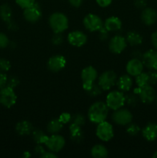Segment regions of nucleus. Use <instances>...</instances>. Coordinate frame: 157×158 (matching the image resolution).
<instances>
[{
	"mask_svg": "<svg viewBox=\"0 0 157 158\" xmlns=\"http://www.w3.org/2000/svg\"><path fill=\"white\" fill-rule=\"evenodd\" d=\"M109 108L106 102L96 101L92 103L88 110V119L92 123L98 124L105 121L109 115Z\"/></svg>",
	"mask_w": 157,
	"mask_h": 158,
	"instance_id": "nucleus-1",
	"label": "nucleus"
},
{
	"mask_svg": "<svg viewBox=\"0 0 157 158\" xmlns=\"http://www.w3.org/2000/svg\"><path fill=\"white\" fill-rule=\"evenodd\" d=\"M48 22L52 32L55 33H62L69 28L68 17L62 12H53L49 17Z\"/></svg>",
	"mask_w": 157,
	"mask_h": 158,
	"instance_id": "nucleus-2",
	"label": "nucleus"
},
{
	"mask_svg": "<svg viewBox=\"0 0 157 158\" xmlns=\"http://www.w3.org/2000/svg\"><path fill=\"white\" fill-rule=\"evenodd\" d=\"M97 78H98V73L95 68L92 66H88L85 67L81 72L83 89L88 92L93 86Z\"/></svg>",
	"mask_w": 157,
	"mask_h": 158,
	"instance_id": "nucleus-3",
	"label": "nucleus"
},
{
	"mask_svg": "<svg viewBox=\"0 0 157 158\" xmlns=\"http://www.w3.org/2000/svg\"><path fill=\"white\" fill-rule=\"evenodd\" d=\"M106 103L109 109L116 110L125 105V94L120 90L110 91L106 96Z\"/></svg>",
	"mask_w": 157,
	"mask_h": 158,
	"instance_id": "nucleus-4",
	"label": "nucleus"
},
{
	"mask_svg": "<svg viewBox=\"0 0 157 158\" xmlns=\"http://www.w3.org/2000/svg\"><path fill=\"white\" fill-rule=\"evenodd\" d=\"M117 79V74L113 70H106L98 77L97 83L103 90L107 91L115 86Z\"/></svg>",
	"mask_w": 157,
	"mask_h": 158,
	"instance_id": "nucleus-5",
	"label": "nucleus"
},
{
	"mask_svg": "<svg viewBox=\"0 0 157 158\" xmlns=\"http://www.w3.org/2000/svg\"><path fill=\"white\" fill-rule=\"evenodd\" d=\"M133 93L139 96L140 101L145 104H150L156 97V94L153 86L147 85L143 87H137L134 89Z\"/></svg>",
	"mask_w": 157,
	"mask_h": 158,
	"instance_id": "nucleus-6",
	"label": "nucleus"
},
{
	"mask_svg": "<svg viewBox=\"0 0 157 158\" xmlns=\"http://www.w3.org/2000/svg\"><path fill=\"white\" fill-rule=\"evenodd\" d=\"M17 101V95L14 89L6 86L0 89V104L6 108H11Z\"/></svg>",
	"mask_w": 157,
	"mask_h": 158,
	"instance_id": "nucleus-7",
	"label": "nucleus"
},
{
	"mask_svg": "<svg viewBox=\"0 0 157 158\" xmlns=\"http://www.w3.org/2000/svg\"><path fill=\"white\" fill-rule=\"evenodd\" d=\"M95 134L100 140L108 142L114 137V129L112 125L106 120L97 124Z\"/></svg>",
	"mask_w": 157,
	"mask_h": 158,
	"instance_id": "nucleus-8",
	"label": "nucleus"
},
{
	"mask_svg": "<svg viewBox=\"0 0 157 158\" xmlns=\"http://www.w3.org/2000/svg\"><path fill=\"white\" fill-rule=\"evenodd\" d=\"M133 116L132 113L126 108H119V109L114 110L112 114V120L115 124L119 126H127L132 123Z\"/></svg>",
	"mask_w": 157,
	"mask_h": 158,
	"instance_id": "nucleus-9",
	"label": "nucleus"
},
{
	"mask_svg": "<svg viewBox=\"0 0 157 158\" xmlns=\"http://www.w3.org/2000/svg\"><path fill=\"white\" fill-rule=\"evenodd\" d=\"M83 26L91 32H98L101 28L103 27L104 22L98 15L94 13H89L83 19Z\"/></svg>",
	"mask_w": 157,
	"mask_h": 158,
	"instance_id": "nucleus-10",
	"label": "nucleus"
},
{
	"mask_svg": "<svg viewBox=\"0 0 157 158\" xmlns=\"http://www.w3.org/2000/svg\"><path fill=\"white\" fill-rule=\"evenodd\" d=\"M66 145V140L60 134H51L46 140L45 146L48 148L49 151L54 153H58L63 149Z\"/></svg>",
	"mask_w": 157,
	"mask_h": 158,
	"instance_id": "nucleus-11",
	"label": "nucleus"
},
{
	"mask_svg": "<svg viewBox=\"0 0 157 158\" xmlns=\"http://www.w3.org/2000/svg\"><path fill=\"white\" fill-rule=\"evenodd\" d=\"M23 16L27 22L31 23H37L42 16L41 6L38 3L35 2L32 6L26 8L23 10Z\"/></svg>",
	"mask_w": 157,
	"mask_h": 158,
	"instance_id": "nucleus-12",
	"label": "nucleus"
},
{
	"mask_svg": "<svg viewBox=\"0 0 157 158\" xmlns=\"http://www.w3.org/2000/svg\"><path fill=\"white\" fill-rule=\"evenodd\" d=\"M127 42L124 36L115 35L109 40V49L111 52L114 54H120L126 49Z\"/></svg>",
	"mask_w": 157,
	"mask_h": 158,
	"instance_id": "nucleus-13",
	"label": "nucleus"
},
{
	"mask_svg": "<svg viewBox=\"0 0 157 158\" xmlns=\"http://www.w3.org/2000/svg\"><path fill=\"white\" fill-rule=\"evenodd\" d=\"M87 35L79 30L72 31L67 35L68 43L75 47H82L87 43Z\"/></svg>",
	"mask_w": 157,
	"mask_h": 158,
	"instance_id": "nucleus-14",
	"label": "nucleus"
},
{
	"mask_svg": "<svg viewBox=\"0 0 157 158\" xmlns=\"http://www.w3.org/2000/svg\"><path fill=\"white\" fill-rule=\"evenodd\" d=\"M145 67L149 70H157V49H149L145 52L142 58Z\"/></svg>",
	"mask_w": 157,
	"mask_h": 158,
	"instance_id": "nucleus-15",
	"label": "nucleus"
},
{
	"mask_svg": "<svg viewBox=\"0 0 157 158\" xmlns=\"http://www.w3.org/2000/svg\"><path fill=\"white\" fill-rule=\"evenodd\" d=\"M66 66V60L62 55H54L49 59L47 66L50 71L58 73L61 71Z\"/></svg>",
	"mask_w": 157,
	"mask_h": 158,
	"instance_id": "nucleus-16",
	"label": "nucleus"
},
{
	"mask_svg": "<svg viewBox=\"0 0 157 158\" xmlns=\"http://www.w3.org/2000/svg\"><path fill=\"white\" fill-rule=\"evenodd\" d=\"M144 65L142 60L136 58H132L129 60L126 66V70L131 77H136L143 72Z\"/></svg>",
	"mask_w": 157,
	"mask_h": 158,
	"instance_id": "nucleus-17",
	"label": "nucleus"
},
{
	"mask_svg": "<svg viewBox=\"0 0 157 158\" xmlns=\"http://www.w3.org/2000/svg\"><path fill=\"white\" fill-rule=\"evenodd\" d=\"M141 20L146 26H152L155 24L157 20L156 11L152 8L146 7L142 11Z\"/></svg>",
	"mask_w": 157,
	"mask_h": 158,
	"instance_id": "nucleus-18",
	"label": "nucleus"
},
{
	"mask_svg": "<svg viewBox=\"0 0 157 158\" xmlns=\"http://www.w3.org/2000/svg\"><path fill=\"white\" fill-rule=\"evenodd\" d=\"M116 86L119 90L123 93L129 92L133 86V80L129 74H124L117 79Z\"/></svg>",
	"mask_w": 157,
	"mask_h": 158,
	"instance_id": "nucleus-19",
	"label": "nucleus"
},
{
	"mask_svg": "<svg viewBox=\"0 0 157 158\" xmlns=\"http://www.w3.org/2000/svg\"><path fill=\"white\" fill-rule=\"evenodd\" d=\"M142 135L147 141H154L157 138V123L146 124L142 130Z\"/></svg>",
	"mask_w": 157,
	"mask_h": 158,
	"instance_id": "nucleus-20",
	"label": "nucleus"
},
{
	"mask_svg": "<svg viewBox=\"0 0 157 158\" xmlns=\"http://www.w3.org/2000/svg\"><path fill=\"white\" fill-rule=\"evenodd\" d=\"M105 28L110 32H117V31L120 30L123 26V23L122 20L116 16H110L108 17L106 20L104 21V25H103Z\"/></svg>",
	"mask_w": 157,
	"mask_h": 158,
	"instance_id": "nucleus-21",
	"label": "nucleus"
},
{
	"mask_svg": "<svg viewBox=\"0 0 157 158\" xmlns=\"http://www.w3.org/2000/svg\"><path fill=\"white\" fill-rule=\"evenodd\" d=\"M33 130V126L28 120L19 121L15 126V131L17 134L20 136H28L29 134H32Z\"/></svg>",
	"mask_w": 157,
	"mask_h": 158,
	"instance_id": "nucleus-22",
	"label": "nucleus"
},
{
	"mask_svg": "<svg viewBox=\"0 0 157 158\" xmlns=\"http://www.w3.org/2000/svg\"><path fill=\"white\" fill-rule=\"evenodd\" d=\"M69 134L72 140L75 143H79L84 138V134L81 129V126L72 122L69 126Z\"/></svg>",
	"mask_w": 157,
	"mask_h": 158,
	"instance_id": "nucleus-23",
	"label": "nucleus"
},
{
	"mask_svg": "<svg viewBox=\"0 0 157 158\" xmlns=\"http://www.w3.org/2000/svg\"><path fill=\"white\" fill-rule=\"evenodd\" d=\"M126 40L127 44L131 46H136L142 44L143 43V36L140 33L135 32V31H129L126 33Z\"/></svg>",
	"mask_w": 157,
	"mask_h": 158,
	"instance_id": "nucleus-24",
	"label": "nucleus"
},
{
	"mask_svg": "<svg viewBox=\"0 0 157 158\" xmlns=\"http://www.w3.org/2000/svg\"><path fill=\"white\" fill-rule=\"evenodd\" d=\"M108 154L107 148L103 144H95L91 149V155L94 158H106Z\"/></svg>",
	"mask_w": 157,
	"mask_h": 158,
	"instance_id": "nucleus-25",
	"label": "nucleus"
},
{
	"mask_svg": "<svg viewBox=\"0 0 157 158\" xmlns=\"http://www.w3.org/2000/svg\"><path fill=\"white\" fill-rule=\"evenodd\" d=\"M12 9L7 3L2 4L0 6V18L7 24L12 20Z\"/></svg>",
	"mask_w": 157,
	"mask_h": 158,
	"instance_id": "nucleus-26",
	"label": "nucleus"
},
{
	"mask_svg": "<svg viewBox=\"0 0 157 158\" xmlns=\"http://www.w3.org/2000/svg\"><path fill=\"white\" fill-rule=\"evenodd\" d=\"M63 123L58 120V118L52 119L48 123L47 131L50 134H58L63 128Z\"/></svg>",
	"mask_w": 157,
	"mask_h": 158,
	"instance_id": "nucleus-27",
	"label": "nucleus"
},
{
	"mask_svg": "<svg viewBox=\"0 0 157 158\" xmlns=\"http://www.w3.org/2000/svg\"><path fill=\"white\" fill-rule=\"evenodd\" d=\"M32 139L37 144H44L46 143V140L49 138V136L41 130L35 129L33 130L32 132Z\"/></svg>",
	"mask_w": 157,
	"mask_h": 158,
	"instance_id": "nucleus-28",
	"label": "nucleus"
},
{
	"mask_svg": "<svg viewBox=\"0 0 157 158\" xmlns=\"http://www.w3.org/2000/svg\"><path fill=\"white\" fill-rule=\"evenodd\" d=\"M135 82L138 87H143V86L149 85L148 73L142 72L141 73L139 74L138 76L135 77Z\"/></svg>",
	"mask_w": 157,
	"mask_h": 158,
	"instance_id": "nucleus-29",
	"label": "nucleus"
},
{
	"mask_svg": "<svg viewBox=\"0 0 157 158\" xmlns=\"http://www.w3.org/2000/svg\"><path fill=\"white\" fill-rule=\"evenodd\" d=\"M139 96L135 94V93L132 94H128L125 95V104H127L129 106H135L138 103Z\"/></svg>",
	"mask_w": 157,
	"mask_h": 158,
	"instance_id": "nucleus-30",
	"label": "nucleus"
},
{
	"mask_svg": "<svg viewBox=\"0 0 157 158\" xmlns=\"http://www.w3.org/2000/svg\"><path fill=\"white\" fill-rule=\"evenodd\" d=\"M141 131L140 127L136 123H130L126 126V132L130 136H136Z\"/></svg>",
	"mask_w": 157,
	"mask_h": 158,
	"instance_id": "nucleus-31",
	"label": "nucleus"
},
{
	"mask_svg": "<svg viewBox=\"0 0 157 158\" xmlns=\"http://www.w3.org/2000/svg\"><path fill=\"white\" fill-rule=\"evenodd\" d=\"M15 3L22 9H25L29 6H32L36 2V0H15Z\"/></svg>",
	"mask_w": 157,
	"mask_h": 158,
	"instance_id": "nucleus-32",
	"label": "nucleus"
},
{
	"mask_svg": "<svg viewBox=\"0 0 157 158\" xmlns=\"http://www.w3.org/2000/svg\"><path fill=\"white\" fill-rule=\"evenodd\" d=\"M102 91H103V89H102L101 87L99 86L98 83H94L93 86H92V88H91L87 93L89 96H91V97H96V96L100 95Z\"/></svg>",
	"mask_w": 157,
	"mask_h": 158,
	"instance_id": "nucleus-33",
	"label": "nucleus"
},
{
	"mask_svg": "<svg viewBox=\"0 0 157 158\" xmlns=\"http://www.w3.org/2000/svg\"><path fill=\"white\" fill-rule=\"evenodd\" d=\"M72 122L76 123V124L79 125V126H83L86 123V117L84 115L82 114H76L74 116H72Z\"/></svg>",
	"mask_w": 157,
	"mask_h": 158,
	"instance_id": "nucleus-34",
	"label": "nucleus"
},
{
	"mask_svg": "<svg viewBox=\"0 0 157 158\" xmlns=\"http://www.w3.org/2000/svg\"><path fill=\"white\" fill-rule=\"evenodd\" d=\"M20 81L18 80V78L15 76H10L9 77H8V80H7V84L6 86H9V87L12 88V89H15V87L18 86L19 84Z\"/></svg>",
	"mask_w": 157,
	"mask_h": 158,
	"instance_id": "nucleus-35",
	"label": "nucleus"
},
{
	"mask_svg": "<svg viewBox=\"0 0 157 158\" xmlns=\"http://www.w3.org/2000/svg\"><path fill=\"white\" fill-rule=\"evenodd\" d=\"M11 63L5 58H0V71L8 72L11 69Z\"/></svg>",
	"mask_w": 157,
	"mask_h": 158,
	"instance_id": "nucleus-36",
	"label": "nucleus"
},
{
	"mask_svg": "<svg viewBox=\"0 0 157 158\" xmlns=\"http://www.w3.org/2000/svg\"><path fill=\"white\" fill-rule=\"evenodd\" d=\"M10 43L9 37L4 32H0V49H5L8 47Z\"/></svg>",
	"mask_w": 157,
	"mask_h": 158,
	"instance_id": "nucleus-37",
	"label": "nucleus"
},
{
	"mask_svg": "<svg viewBox=\"0 0 157 158\" xmlns=\"http://www.w3.org/2000/svg\"><path fill=\"white\" fill-rule=\"evenodd\" d=\"M51 41H52V43L53 45L58 46V45H61L63 43L64 38H63V35H62V33H55V32H54Z\"/></svg>",
	"mask_w": 157,
	"mask_h": 158,
	"instance_id": "nucleus-38",
	"label": "nucleus"
},
{
	"mask_svg": "<svg viewBox=\"0 0 157 158\" xmlns=\"http://www.w3.org/2000/svg\"><path fill=\"white\" fill-rule=\"evenodd\" d=\"M72 116L69 113L64 112L62 114H60L59 117H58V120L63 123V124H66V123H69V122L72 121Z\"/></svg>",
	"mask_w": 157,
	"mask_h": 158,
	"instance_id": "nucleus-39",
	"label": "nucleus"
},
{
	"mask_svg": "<svg viewBox=\"0 0 157 158\" xmlns=\"http://www.w3.org/2000/svg\"><path fill=\"white\" fill-rule=\"evenodd\" d=\"M149 75V85L154 86L157 83V72L156 70H150L148 72Z\"/></svg>",
	"mask_w": 157,
	"mask_h": 158,
	"instance_id": "nucleus-40",
	"label": "nucleus"
},
{
	"mask_svg": "<svg viewBox=\"0 0 157 158\" xmlns=\"http://www.w3.org/2000/svg\"><path fill=\"white\" fill-rule=\"evenodd\" d=\"M99 32V39L101 41H106L109 39V32L106 29V28L103 26V28L99 29L98 31Z\"/></svg>",
	"mask_w": 157,
	"mask_h": 158,
	"instance_id": "nucleus-41",
	"label": "nucleus"
},
{
	"mask_svg": "<svg viewBox=\"0 0 157 158\" xmlns=\"http://www.w3.org/2000/svg\"><path fill=\"white\" fill-rule=\"evenodd\" d=\"M147 0H134V6L139 9H143L146 7Z\"/></svg>",
	"mask_w": 157,
	"mask_h": 158,
	"instance_id": "nucleus-42",
	"label": "nucleus"
},
{
	"mask_svg": "<svg viewBox=\"0 0 157 158\" xmlns=\"http://www.w3.org/2000/svg\"><path fill=\"white\" fill-rule=\"evenodd\" d=\"M7 75L4 72L0 71V89L6 86V84H7Z\"/></svg>",
	"mask_w": 157,
	"mask_h": 158,
	"instance_id": "nucleus-43",
	"label": "nucleus"
},
{
	"mask_svg": "<svg viewBox=\"0 0 157 158\" xmlns=\"http://www.w3.org/2000/svg\"><path fill=\"white\" fill-rule=\"evenodd\" d=\"M95 1H96V3L99 6L102 8H106L110 6L112 0H95Z\"/></svg>",
	"mask_w": 157,
	"mask_h": 158,
	"instance_id": "nucleus-44",
	"label": "nucleus"
},
{
	"mask_svg": "<svg viewBox=\"0 0 157 158\" xmlns=\"http://www.w3.org/2000/svg\"><path fill=\"white\" fill-rule=\"evenodd\" d=\"M40 157H43V158H56L58 156L55 154V153L52 152V151H46L42 154L41 156H40Z\"/></svg>",
	"mask_w": 157,
	"mask_h": 158,
	"instance_id": "nucleus-45",
	"label": "nucleus"
},
{
	"mask_svg": "<svg viewBox=\"0 0 157 158\" xmlns=\"http://www.w3.org/2000/svg\"><path fill=\"white\" fill-rule=\"evenodd\" d=\"M34 151H35V153L36 154L41 156L42 154L46 151V150H45L44 147L42 146V144H37L36 146H35V148H34Z\"/></svg>",
	"mask_w": 157,
	"mask_h": 158,
	"instance_id": "nucleus-46",
	"label": "nucleus"
},
{
	"mask_svg": "<svg viewBox=\"0 0 157 158\" xmlns=\"http://www.w3.org/2000/svg\"><path fill=\"white\" fill-rule=\"evenodd\" d=\"M68 1L71 6L75 8L80 7L83 2V0H68Z\"/></svg>",
	"mask_w": 157,
	"mask_h": 158,
	"instance_id": "nucleus-47",
	"label": "nucleus"
},
{
	"mask_svg": "<svg viewBox=\"0 0 157 158\" xmlns=\"http://www.w3.org/2000/svg\"><path fill=\"white\" fill-rule=\"evenodd\" d=\"M151 42L155 49H157V30L154 32L151 35Z\"/></svg>",
	"mask_w": 157,
	"mask_h": 158,
	"instance_id": "nucleus-48",
	"label": "nucleus"
},
{
	"mask_svg": "<svg viewBox=\"0 0 157 158\" xmlns=\"http://www.w3.org/2000/svg\"><path fill=\"white\" fill-rule=\"evenodd\" d=\"M7 26L9 28V30H12V31H15L18 29V26L16 25V23L12 20L11 22H9V23H7Z\"/></svg>",
	"mask_w": 157,
	"mask_h": 158,
	"instance_id": "nucleus-49",
	"label": "nucleus"
},
{
	"mask_svg": "<svg viewBox=\"0 0 157 158\" xmlns=\"http://www.w3.org/2000/svg\"><path fill=\"white\" fill-rule=\"evenodd\" d=\"M143 53L139 50H135L132 54V58L139 59V60H142V58H143Z\"/></svg>",
	"mask_w": 157,
	"mask_h": 158,
	"instance_id": "nucleus-50",
	"label": "nucleus"
},
{
	"mask_svg": "<svg viewBox=\"0 0 157 158\" xmlns=\"http://www.w3.org/2000/svg\"><path fill=\"white\" fill-rule=\"evenodd\" d=\"M31 157L30 153L28 152V151H26V152H24V154H23V157L27 158V157Z\"/></svg>",
	"mask_w": 157,
	"mask_h": 158,
	"instance_id": "nucleus-51",
	"label": "nucleus"
},
{
	"mask_svg": "<svg viewBox=\"0 0 157 158\" xmlns=\"http://www.w3.org/2000/svg\"><path fill=\"white\" fill-rule=\"evenodd\" d=\"M152 157H153V158H157V151H155V153H154L153 155H152Z\"/></svg>",
	"mask_w": 157,
	"mask_h": 158,
	"instance_id": "nucleus-52",
	"label": "nucleus"
},
{
	"mask_svg": "<svg viewBox=\"0 0 157 158\" xmlns=\"http://www.w3.org/2000/svg\"><path fill=\"white\" fill-rule=\"evenodd\" d=\"M155 100H156V103H157V95H156V97H155Z\"/></svg>",
	"mask_w": 157,
	"mask_h": 158,
	"instance_id": "nucleus-53",
	"label": "nucleus"
},
{
	"mask_svg": "<svg viewBox=\"0 0 157 158\" xmlns=\"http://www.w3.org/2000/svg\"><path fill=\"white\" fill-rule=\"evenodd\" d=\"M156 1H157V0H156Z\"/></svg>",
	"mask_w": 157,
	"mask_h": 158,
	"instance_id": "nucleus-54",
	"label": "nucleus"
}]
</instances>
